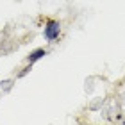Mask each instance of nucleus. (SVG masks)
<instances>
[{
  "label": "nucleus",
  "instance_id": "obj_1",
  "mask_svg": "<svg viewBox=\"0 0 125 125\" xmlns=\"http://www.w3.org/2000/svg\"><path fill=\"white\" fill-rule=\"evenodd\" d=\"M59 36V23L57 21H48L47 23V27H45V38L47 39H55Z\"/></svg>",
  "mask_w": 125,
  "mask_h": 125
},
{
  "label": "nucleus",
  "instance_id": "obj_2",
  "mask_svg": "<svg viewBox=\"0 0 125 125\" xmlns=\"http://www.w3.org/2000/svg\"><path fill=\"white\" fill-rule=\"evenodd\" d=\"M43 55H45V50H34V52L29 55V61L34 62V61H38L39 57H43Z\"/></svg>",
  "mask_w": 125,
  "mask_h": 125
}]
</instances>
